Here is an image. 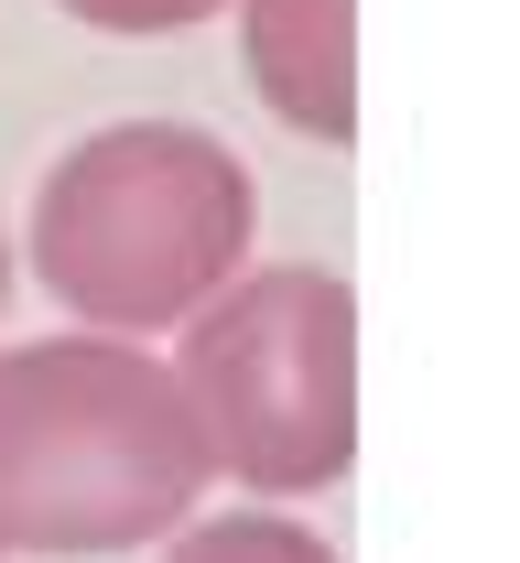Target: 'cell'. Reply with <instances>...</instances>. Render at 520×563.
Returning <instances> with one entry per match:
<instances>
[{
  "label": "cell",
  "mask_w": 520,
  "mask_h": 563,
  "mask_svg": "<svg viewBox=\"0 0 520 563\" xmlns=\"http://www.w3.org/2000/svg\"><path fill=\"white\" fill-rule=\"evenodd\" d=\"M0 314H11V239H0Z\"/></svg>",
  "instance_id": "52a82bcc"
},
{
  "label": "cell",
  "mask_w": 520,
  "mask_h": 563,
  "mask_svg": "<svg viewBox=\"0 0 520 563\" xmlns=\"http://www.w3.org/2000/svg\"><path fill=\"white\" fill-rule=\"evenodd\" d=\"M218 477L174 357L142 336L0 347V563H109L196 520Z\"/></svg>",
  "instance_id": "6da1fadb"
},
{
  "label": "cell",
  "mask_w": 520,
  "mask_h": 563,
  "mask_svg": "<svg viewBox=\"0 0 520 563\" xmlns=\"http://www.w3.org/2000/svg\"><path fill=\"white\" fill-rule=\"evenodd\" d=\"M87 33H120V44H152V33H196V22H218L228 0H66Z\"/></svg>",
  "instance_id": "8992f818"
},
{
  "label": "cell",
  "mask_w": 520,
  "mask_h": 563,
  "mask_svg": "<svg viewBox=\"0 0 520 563\" xmlns=\"http://www.w3.org/2000/svg\"><path fill=\"white\" fill-rule=\"evenodd\" d=\"M174 379L239 488L314 498L358 466V292L336 272H228L174 325Z\"/></svg>",
  "instance_id": "3957f363"
},
{
  "label": "cell",
  "mask_w": 520,
  "mask_h": 563,
  "mask_svg": "<svg viewBox=\"0 0 520 563\" xmlns=\"http://www.w3.org/2000/svg\"><path fill=\"white\" fill-rule=\"evenodd\" d=\"M261 109L294 141H358V0H228Z\"/></svg>",
  "instance_id": "277c9868"
},
{
  "label": "cell",
  "mask_w": 520,
  "mask_h": 563,
  "mask_svg": "<svg viewBox=\"0 0 520 563\" xmlns=\"http://www.w3.org/2000/svg\"><path fill=\"white\" fill-rule=\"evenodd\" d=\"M261 185L196 120L87 131L33 196V272L76 325L174 336L228 272H250Z\"/></svg>",
  "instance_id": "7a4b0ae2"
},
{
  "label": "cell",
  "mask_w": 520,
  "mask_h": 563,
  "mask_svg": "<svg viewBox=\"0 0 520 563\" xmlns=\"http://www.w3.org/2000/svg\"><path fill=\"white\" fill-rule=\"evenodd\" d=\"M174 553L163 563H336L303 520H272V509H239V520H185V531H163Z\"/></svg>",
  "instance_id": "5b68a950"
}]
</instances>
